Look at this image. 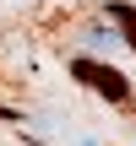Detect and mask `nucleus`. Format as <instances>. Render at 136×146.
I'll use <instances>...</instances> for the list:
<instances>
[{
    "mask_svg": "<svg viewBox=\"0 0 136 146\" xmlns=\"http://www.w3.org/2000/svg\"><path fill=\"white\" fill-rule=\"evenodd\" d=\"M0 119H11V108H0Z\"/></svg>",
    "mask_w": 136,
    "mask_h": 146,
    "instance_id": "obj_3",
    "label": "nucleus"
},
{
    "mask_svg": "<svg viewBox=\"0 0 136 146\" xmlns=\"http://www.w3.org/2000/svg\"><path fill=\"white\" fill-rule=\"evenodd\" d=\"M104 22L120 33L125 49H136V5H125V0H104Z\"/></svg>",
    "mask_w": 136,
    "mask_h": 146,
    "instance_id": "obj_2",
    "label": "nucleus"
},
{
    "mask_svg": "<svg viewBox=\"0 0 136 146\" xmlns=\"http://www.w3.org/2000/svg\"><path fill=\"white\" fill-rule=\"evenodd\" d=\"M71 76H76V81H87L98 98H109V103H120V108L131 103V81H125L114 65H98V60H87V54H82V60H71Z\"/></svg>",
    "mask_w": 136,
    "mask_h": 146,
    "instance_id": "obj_1",
    "label": "nucleus"
}]
</instances>
